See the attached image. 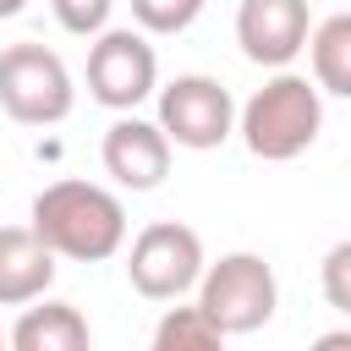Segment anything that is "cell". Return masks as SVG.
Masks as SVG:
<instances>
[{
  "mask_svg": "<svg viewBox=\"0 0 351 351\" xmlns=\"http://www.w3.org/2000/svg\"><path fill=\"white\" fill-rule=\"evenodd\" d=\"M11 346H16V351H88V346H93V329H88V318H82L71 302L38 296V302H27L22 318L11 324Z\"/></svg>",
  "mask_w": 351,
  "mask_h": 351,
  "instance_id": "obj_11",
  "label": "cell"
},
{
  "mask_svg": "<svg viewBox=\"0 0 351 351\" xmlns=\"http://www.w3.org/2000/svg\"><path fill=\"white\" fill-rule=\"evenodd\" d=\"M170 137L159 121H143L137 110H121L110 126H104V143H99V159H104V176L126 192H154L165 186L170 176Z\"/></svg>",
  "mask_w": 351,
  "mask_h": 351,
  "instance_id": "obj_8",
  "label": "cell"
},
{
  "mask_svg": "<svg viewBox=\"0 0 351 351\" xmlns=\"http://www.w3.org/2000/svg\"><path fill=\"white\" fill-rule=\"evenodd\" d=\"M313 38V11L307 0H241L236 5V44L252 66L285 71Z\"/></svg>",
  "mask_w": 351,
  "mask_h": 351,
  "instance_id": "obj_9",
  "label": "cell"
},
{
  "mask_svg": "<svg viewBox=\"0 0 351 351\" xmlns=\"http://www.w3.org/2000/svg\"><path fill=\"white\" fill-rule=\"evenodd\" d=\"M313 346H318V351H351V329H329V335H318Z\"/></svg>",
  "mask_w": 351,
  "mask_h": 351,
  "instance_id": "obj_17",
  "label": "cell"
},
{
  "mask_svg": "<svg viewBox=\"0 0 351 351\" xmlns=\"http://www.w3.org/2000/svg\"><path fill=\"white\" fill-rule=\"evenodd\" d=\"M27 225L55 247V258H71V263H104L126 247V203L99 186V181H49L38 197H33V214Z\"/></svg>",
  "mask_w": 351,
  "mask_h": 351,
  "instance_id": "obj_1",
  "label": "cell"
},
{
  "mask_svg": "<svg viewBox=\"0 0 351 351\" xmlns=\"http://www.w3.org/2000/svg\"><path fill=\"white\" fill-rule=\"evenodd\" d=\"M27 11V0H0V22H11V16H22Z\"/></svg>",
  "mask_w": 351,
  "mask_h": 351,
  "instance_id": "obj_18",
  "label": "cell"
},
{
  "mask_svg": "<svg viewBox=\"0 0 351 351\" xmlns=\"http://www.w3.org/2000/svg\"><path fill=\"white\" fill-rule=\"evenodd\" d=\"M88 93L104 110H137L159 93V55L143 27H104L88 44Z\"/></svg>",
  "mask_w": 351,
  "mask_h": 351,
  "instance_id": "obj_7",
  "label": "cell"
},
{
  "mask_svg": "<svg viewBox=\"0 0 351 351\" xmlns=\"http://www.w3.org/2000/svg\"><path fill=\"white\" fill-rule=\"evenodd\" d=\"M49 11H55V22H60L71 38H93V33L110 27L115 0H49Z\"/></svg>",
  "mask_w": 351,
  "mask_h": 351,
  "instance_id": "obj_16",
  "label": "cell"
},
{
  "mask_svg": "<svg viewBox=\"0 0 351 351\" xmlns=\"http://www.w3.org/2000/svg\"><path fill=\"white\" fill-rule=\"evenodd\" d=\"M230 335L214 324V313L203 302L192 307H165V318L154 324V351H214L225 346Z\"/></svg>",
  "mask_w": 351,
  "mask_h": 351,
  "instance_id": "obj_13",
  "label": "cell"
},
{
  "mask_svg": "<svg viewBox=\"0 0 351 351\" xmlns=\"http://www.w3.org/2000/svg\"><path fill=\"white\" fill-rule=\"evenodd\" d=\"M197 302L214 313V324L225 335H252L274 318L280 307V280L269 269V258L258 252H225L219 263L203 269L197 280Z\"/></svg>",
  "mask_w": 351,
  "mask_h": 351,
  "instance_id": "obj_5",
  "label": "cell"
},
{
  "mask_svg": "<svg viewBox=\"0 0 351 351\" xmlns=\"http://www.w3.org/2000/svg\"><path fill=\"white\" fill-rule=\"evenodd\" d=\"M0 340H11V335H0Z\"/></svg>",
  "mask_w": 351,
  "mask_h": 351,
  "instance_id": "obj_19",
  "label": "cell"
},
{
  "mask_svg": "<svg viewBox=\"0 0 351 351\" xmlns=\"http://www.w3.org/2000/svg\"><path fill=\"white\" fill-rule=\"evenodd\" d=\"M203 5L208 0H132V22L148 38H170V33H186L203 16Z\"/></svg>",
  "mask_w": 351,
  "mask_h": 351,
  "instance_id": "obj_14",
  "label": "cell"
},
{
  "mask_svg": "<svg viewBox=\"0 0 351 351\" xmlns=\"http://www.w3.org/2000/svg\"><path fill=\"white\" fill-rule=\"evenodd\" d=\"M307 60H313V82L335 99H351V11H335L313 27L307 38Z\"/></svg>",
  "mask_w": 351,
  "mask_h": 351,
  "instance_id": "obj_12",
  "label": "cell"
},
{
  "mask_svg": "<svg viewBox=\"0 0 351 351\" xmlns=\"http://www.w3.org/2000/svg\"><path fill=\"white\" fill-rule=\"evenodd\" d=\"M77 104L71 71L44 44H5L0 49V110L16 126H60Z\"/></svg>",
  "mask_w": 351,
  "mask_h": 351,
  "instance_id": "obj_3",
  "label": "cell"
},
{
  "mask_svg": "<svg viewBox=\"0 0 351 351\" xmlns=\"http://www.w3.org/2000/svg\"><path fill=\"white\" fill-rule=\"evenodd\" d=\"M318 291H324V302H329L335 313L351 318V241H335V247L324 252V263H318Z\"/></svg>",
  "mask_w": 351,
  "mask_h": 351,
  "instance_id": "obj_15",
  "label": "cell"
},
{
  "mask_svg": "<svg viewBox=\"0 0 351 351\" xmlns=\"http://www.w3.org/2000/svg\"><path fill=\"white\" fill-rule=\"evenodd\" d=\"M55 285V247L33 225H0V307H27Z\"/></svg>",
  "mask_w": 351,
  "mask_h": 351,
  "instance_id": "obj_10",
  "label": "cell"
},
{
  "mask_svg": "<svg viewBox=\"0 0 351 351\" xmlns=\"http://www.w3.org/2000/svg\"><path fill=\"white\" fill-rule=\"evenodd\" d=\"M208 258H203V236L181 219H154L132 236L126 252V280L137 296L148 302H181L186 291H197Z\"/></svg>",
  "mask_w": 351,
  "mask_h": 351,
  "instance_id": "obj_4",
  "label": "cell"
},
{
  "mask_svg": "<svg viewBox=\"0 0 351 351\" xmlns=\"http://www.w3.org/2000/svg\"><path fill=\"white\" fill-rule=\"evenodd\" d=\"M236 132L247 143L252 159L263 165H285L296 154H307L324 132V88L307 82L302 71H274L236 115Z\"/></svg>",
  "mask_w": 351,
  "mask_h": 351,
  "instance_id": "obj_2",
  "label": "cell"
},
{
  "mask_svg": "<svg viewBox=\"0 0 351 351\" xmlns=\"http://www.w3.org/2000/svg\"><path fill=\"white\" fill-rule=\"evenodd\" d=\"M154 99H159V115L154 121L165 126V137L176 148H192V154L219 148L236 132V115H241L236 99H230V88L219 77H208V71H181Z\"/></svg>",
  "mask_w": 351,
  "mask_h": 351,
  "instance_id": "obj_6",
  "label": "cell"
}]
</instances>
